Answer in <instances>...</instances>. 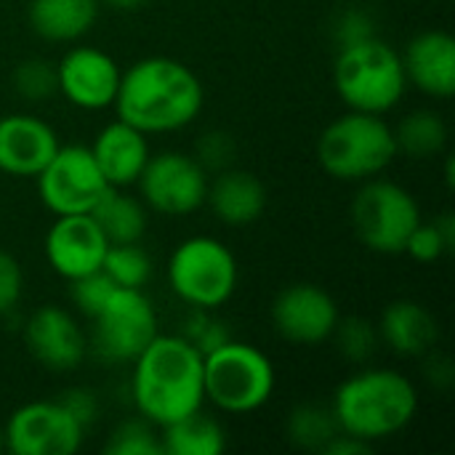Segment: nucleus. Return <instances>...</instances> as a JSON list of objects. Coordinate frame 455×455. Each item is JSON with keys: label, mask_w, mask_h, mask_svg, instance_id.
<instances>
[{"label": "nucleus", "mask_w": 455, "mask_h": 455, "mask_svg": "<svg viewBox=\"0 0 455 455\" xmlns=\"http://www.w3.org/2000/svg\"><path fill=\"white\" fill-rule=\"evenodd\" d=\"M56 131L32 115L0 117V171L8 176L35 179L59 149Z\"/></svg>", "instance_id": "nucleus-17"}, {"label": "nucleus", "mask_w": 455, "mask_h": 455, "mask_svg": "<svg viewBox=\"0 0 455 455\" xmlns=\"http://www.w3.org/2000/svg\"><path fill=\"white\" fill-rule=\"evenodd\" d=\"M59 403L88 429V424L96 419V411H99V403H96V397L91 395V389H69L64 397H59Z\"/></svg>", "instance_id": "nucleus-36"}, {"label": "nucleus", "mask_w": 455, "mask_h": 455, "mask_svg": "<svg viewBox=\"0 0 455 455\" xmlns=\"http://www.w3.org/2000/svg\"><path fill=\"white\" fill-rule=\"evenodd\" d=\"M272 323L277 333L293 344H323L333 336L339 307L328 291L312 283H296L277 293L272 304Z\"/></svg>", "instance_id": "nucleus-13"}, {"label": "nucleus", "mask_w": 455, "mask_h": 455, "mask_svg": "<svg viewBox=\"0 0 455 455\" xmlns=\"http://www.w3.org/2000/svg\"><path fill=\"white\" fill-rule=\"evenodd\" d=\"M203 83L181 61L149 56L120 75L115 112L141 133H171L187 128L203 109Z\"/></svg>", "instance_id": "nucleus-1"}, {"label": "nucleus", "mask_w": 455, "mask_h": 455, "mask_svg": "<svg viewBox=\"0 0 455 455\" xmlns=\"http://www.w3.org/2000/svg\"><path fill=\"white\" fill-rule=\"evenodd\" d=\"M237 259L216 237H189L168 259L171 291L195 309L227 304L237 288Z\"/></svg>", "instance_id": "nucleus-7"}, {"label": "nucleus", "mask_w": 455, "mask_h": 455, "mask_svg": "<svg viewBox=\"0 0 455 455\" xmlns=\"http://www.w3.org/2000/svg\"><path fill=\"white\" fill-rule=\"evenodd\" d=\"M397 157L395 131L384 115L349 109L317 139L320 168L339 181H368L381 176Z\"/></svg>", "instance_id": "nucleus-4"}, {"label": "nucleus", "mask_w": 455, "mask_h": 455, "mask_svg": "<svg viewBox=\"0 0 455 455\" xmlns=\"http://www.w3.org/2000/svg\"><path fill=\"white\" fill-rule=\"evenodd\" d=\"M104 453L109 455H163L160 437L155 435V424L147 419L123 421L107 440Z\"/></svg>", "instance_id": "nucleus-28"}, {"label": "nucleus", "mask_w": 455, "mask_h": 455, "mask_svg": "<svg viewBox=\"0 0 455 455\" xmlns=\"http://www.w3.org/2000/svg\"><path fill=\"white\" fill-rule=\"evenodd\" d=\"M13 88L27 101H45L59 93V75L56 64L45 59H24L13 69Z\"/></svg>", "instance_id": "nucleus-29"}, {"label": "nucleus", "mask_w": 455, "mask_h": 455, "mask_svg": "<svg viewBox=\"0 0 455 455\" xmlns=\"http://www.w3.org/2000/svg\"><path fill=\"white\" fill-rule=\"evenodd\" d=\"M453 251V243L443 235V229L437 227V221H419V227L411 232V237H408V243H405V251L403 253H408L411 259H416V261H421V264H432V261H437V259H443L445 253H451Z\"/></svg>", "instance_id": "nucleus-31"}, {"label": "nucleus", "mask_w": 455, "mask_h": 455, "mask_svg": "<svg viewBox=\"0 0 455 455\" xmlns=\"http://www.w3.org/2000/svg\"><path fill=\"white\" fill-rule=\"evenodd\" d=\"M24 344L29 355L53 373L72 371L85 357V336L77 320L64 307L53 304H45L29 315L24 325Z\"/></svg>", "instance_id": "nucleus-16"}, {"label": "nucleus", "mask_w": 455, "mask_h": 455, "mask_svg": "<svg viewBox=\"0 0 455 455\" xmlns=\"http://www.w3.org/2000/svg\"><path fill=\"white\" fill-rule=\"evenodd\" d=\"M21 288H24V275L16 256L0 248V317L16 309L21 299Z\"/></svg>", "instance_id": "nucleus-34"}, {"label": "nucleus", "mask_w": 455, "mask_h": 455, "mask_svg": "<svg viewBox=\"0 0 455 455\" xmlns=\"http://www.w3.org/2000/svg\"><path fill=\"white\" fill-rule=\"evenodd\" d=\"M160 448L163 455H219L227 448V437L216 419L195 411L163 427Z\"/></svg>", "instance_id": "nucleus-24"}, {"label": "nucleus", "mask_w": 455, "mask_h": 455, "mask_svg": "<svg viewBox=\"0 0 455 455\" xmlns=\"http://www.w3.org/2000/svg\"><path fill=\"white\" fill-rule=\"evenodd\" d=\"M133 403L155 427H168L205 403L203 352L181 336H155L133 360Z\"/></svg>", "instance_id": "nucleus-2"}, {"label": "nucleus", "mask_w": 455, "mask_h": 455, "mask_svg": "<svg viewBox=\"0 0 455 455\" xmlns=\"http://www.w3.org/2000/svg\"><path fill=\"white\" fill-rule=\"evenodd\" d=\"M392 131H395L397 155L403 152V155L416 157V160L435 157L448 144V125L432 109H416V112L405 115L400 120V125Z\"/></svg>", "instance_id": "nucleus-25"}, {"label": "nucleus", "mask_w": 455, "mask_h": 455, "mask_svg": "<svg viewBox=\"0 0 455 455\" xmlns=\"http://www.w3.org/2000/svg\"><path fill=\"white\" fill-rule=\"evenodd\" d=\"M421 221L416 197L387 179H368L352 200V227L357 240L373 253H403L411 232Z\"/></svg>", "instance_id": "nucleus-8"}, {"label": "nucleus", "mask_w": 455, "mask_h": 455, "mask_svg": "<svg viewBox=\"0 0 455 455\" xmlns=\"http://www.w3.org/2000/svg\"><path fill=\"white\" fill-rule=\"evenodd\" d=\"M379 341H384L400 357H424L435 352L440 328L435 315L411 299L392 301L379 320Z\"/></svg>", "instance_id": "nucleus-21"}, {"label": "nucleus", "mask_w": 455, "mask_h": 455, "mask_svg": "<svg viewBox=\"0 0 455 455\" xmlns=\"http://www.w3.org/2000/svg\"><path fill=\"white\" fill-rule=\"evenodd\" d=\"M101 269L120 288H144L152 277V261L139 243L109 245L101 261Z\"/></svg>", "instance_id": "nucleus-27"}, {"label": "nucleus", "mask_w": 455, "mask_h": 455, "mask_svg": "<svg viewBox=\"0 0 455 455\" xmlns=\"http://www.w3.org/2000/svg\"><path fill=\"white\" fill-rule=\"evenodd\" d=\"M5 451V440H3V429H0V453Z\"/></svg>", "instance_id": "nucleus-39"}, {"label": "nucleus", "mask_w": 455, "mask_h": 455, "mask_svg": "<svg viewBox=\"0 0 455 455\" xmlns=\"http://www.w3.org/2000/svg\"><path fill=\"white\" fill-rule=\"evenodd\" d=\"M339 429L379 443L400 435L419 413V392L413 381L397 371L368 368L349 376L333 395L331 405Z\"/></svg>", "instance_id": "nucleus-3"}, {"label": "nucleus", "mask_w": 455, "mask_h": 455, "mask_svg": "<svg viewBox=\"0 0 455 455\" xmlns=\"http://www.w3.org/2000/svg\"><path fill=\"white\" fill-rule=\"evenodd\" d=\"M101 3H107L109 8H115L120 13H131V11H139L147 5V0H101Z\"/></svg>", "instance_id": "nucleus-38"}, {"label": "nucleus", "mask_w": 455, "mask_h": 455, "mask_svg": "<svg viewBox=\"0 0 455 455\" xmlns=\"http://www.w3.org/2000/svg\"><path fill=\"white\" fill-rule=\"evenodd\" d=\"M205 203L227 227H248L267 211V189L256 173L227 168L208 181Z\"/></svg>", "instance_id": "nucleus-20"}, {"label": "nucleus", "mask_w": 455, "mask_h": 455, "mask_svg": "<svg viewBox=\"0 0 455 455\" xmlns=\"http://www.w3.org/2000/svg\"><path fill=\"white\" fill-rule=\"evenodd\" d=\"M43 205L56 216L91 213L99 197L109 189L99 171L91 147H59L48 165L35 176Z\"/></svg>", "instance_id": "nucleus-10"}, {"label": "nucleus", "mask_w": 455, "mask_h": 455, "mask_svg": "<svg viewBox=\"0 0 455 455\" xmlns=\"http://www.w3.org/2000/svg\"><path fill=\"white\" fill-rule=\"evenodd\" d=\"M339 421L333 416L331 408L317 405V403H307L293 408L291 419H288V437L293 445L304 448V451H315L323 453V448L339 435Z\"/></svg>", "instance_id": "nucleus-26"}, {"label": "nucleus", "mask_w": 455, "mask_h": 455, "mask_svg": "<svg viewBox=\"0 0 455 455\" xmlns=\"http://www.w3.org/2000/svg\"><path fill=\"white\" fill-rule=\"evenodd\" d=\"M195 160L205 168V171H227L229 163L235 160V141L221 133V131H211L197 141V155Z\"/></svg>", "instance_id": "nucleus-33"}, {"label": "nucleus", "mask_w": 455, "mask_h": 455, "mask_svg": "<svg viewBox=\"0 0 455 455\" xmlns=\"http://www.w3.org/2000/svg\"><path fill=\"white\" fill-rule=\"evenodd\" d=\"M91 219L101 229L109 245H123V243H139L147 229V211L144 205L123 192L120 187H109L99 203L91 211Z\"/></svg>", "instance_id": "nucleus-23"}, {"label": "nucleus", "mask_w": 455, "mask_h": 455, "mask_svg": "<svg viewBox=\"0 0 455 455\" xmlns=\"http://www.w3.org/2000/svg\"><path fill=\"white\" fill-rule=\"evenodd\" d=\"M91 155H93L99 171L104 173L107 184L125 189L139 181V176L149 160L147 133H141L139 128H133L117 117L115 123H109L99 131V136L93 139Z\"/></svg>", "instance_id": "nucleus-19"}, {"label": "nucleus", "mask_w": 455, "mask_h": 455, "mask_svg": "<svg viewBox=\"0 0 455 455\" xmlns=\"http://www.w3.org/2000/svg\"><path fill=\"white\" fill-rule=\"evenodd\" d=\"M109 243L91 219V213L56 216L45 235V259L64 280H77L101 269Z\"/></svg>", "instance_id": "nucleus-15"}, {"label": "nucleus", "mask_w": 455, "mask_h": 455, "mask_svg": "<svg viewBox=\"0 0 455 455\" xmlns=\"http://www.w3.org/2000/svg\"><path fill=\"white\" fill-rule=\"evenodd\" d=\"M341 355L352 363H365L373 352H376V344H379V331L363 320V317H349V320H341L336 323V331L333 336Z\"/></svg>", "instance_id": "nucleus-30"}, {"label": "nucleus", "mask_w": 455, "mask_h": 455, "mask_svg": "<svg viewBox=\"0 0 455 455\" xmlns=\"http://www.w3.org/2000/svg\"><path fill=\"white\" fill-rule=\"evenodd\" d=\"M85 427L59 403L37 400L16 408L3 429L13 455H72L80 451Z\"/></svg>", "instance_id": "nucleus-11"}, {"label": "nucleus", "mask_w": 455, "mask_h": 455, "mask_svg": "<svg viewBox=\"0 0 455 455\" xmlns=\"http://www.w3.org/2000/svg\"><path fill=\"white\" fill-rule=\"evenodd\" d=\"M400 59L408 85H416L432 99H451L455 93V40L451 32H419Z\"/></svg>", "instance_id": "nucleus-18"}, {"label": "nucleus", "mask_w": 455, "mask_h": 455, "mask_svg": "<svg viewBox=\"0 0 455 455\" xmlns=\"http://www.w3.org/2000/svg\"><path fill=\"white\" fill-rule=\"evenodd\" d=\"M136 184L149 208L165 216H187L205 205L208 171L192 155L160 152L149 155Z\"/></svg>", "instance_id": "nucleus-12"}, {"label": "nucleus", "mask_w": 455, "mask_h": 455, "mask_svg": "<svg viewBox=\"0 0 455 455\" xmlns=\"http://www.w3.org/2000/svg\"><path fill=\"white\" fill-rule=\"evenodd\" d=\"M59 93L80 109H107L115 104L123 69L117 61L93 45H77L56 64Z\"/></svg>", "instance_id": "nucleus-14"}, {"label": "nucleus", "mask_w": 455, "mask_h": 455, "mask_svg": "<svg viewBox=\"0 0 455 455\" xmlns=\"http://www.w3.org/2000/svg\"><path fill=\"white\" fill-rule=\"evenodd\" d=\"M203 389L224 413H253L275 392L272 360L253 344L224 339L203 352Z\"/></svg>", "instance_id": "nucleus-6"}, {"label": "nucleus", "mask_w": 455, "mask_h": 455, "mask_svg": "<svg viewBox=\"0 0 455 455\" xmlns=\"http://www.w3.org/2000/svg\"><path fill=\"white\" fill-rule=\"evenodd\" d=\"M333 85L349 109L387 115L403 101L408 80L400 53L373 35L355 45L339 48Z\"/></svg>", "instance_id": "nucleus-5"}, {"label": "nucleus", "mask_w": 455, "mask_h": 455, "mask_svg": "<svg viewBox=\"0 0 455 455\" xmlns=\"http://www.w3.org/2000/svg\"><path fill=\"white\" fill-rule=\"evenodd\" d=\"M373 453V445L365 443V440H357L347 432H339L325 448H323V455H368Z\"/></svg>", "instance_id": "nucleus-37"}, {"label": "nucleus", "mask_w": 455, "mask_h": 455, "mask_svg": "<svg viewBox=\"0 0 455 455\" xmlns=\"http://www.w3.org/2000/svg\"><path fill=\"white\" fill-rule=\"evenodd\" d=\"M93 347L104 363H133L157 336V315L141 288H115L91 317Z\"/></svg>", "instance_id": "nucleus-9"}, {"label": "nucleus", "mask_w": 455, "mask_h": 455, "mask_svg": "<svg viewBox=\"0 0 455 455\" xmlns=\"http://www.w3.org/2000/svg\"><path fill=\"white\" fill-rule=\"evenodd\" d=\"M333 35H336L339 48L355 45L360 40L373 37V19L368 13H363V11H357V8H347L333 24Z\"/></svg>", "instance_id": "nucleus-35"}, {"label": "nucleus", "mask_w": 455, "mask_h": 455, "mask_svg": "<svg viewBox=\"0 0 455 455\" xmlns=\"http://www.w3.org/2000/svg\"><path fill=\"white\" fill-rule=\"evenodd\" d=\"M27 16L37 37L48 43H72L93 27L99 0H32Z\"/></svg>", "instance_id": "nucleus-22"}, {"label": "nucleus", "mask_w": 455, "mask_h": 455, "mask_svg": "<svg viewBox=\"0 0 455 455\" xmlns=\"http://www.w3.org/2000/svg\"><path fill=\"white\" fill-rule=\"evenodd\" d=\"M69 283H72V301L77 304V309L85 317H93L107 304V299L112 296V291L117 288L104 269H96V272L83 275V277L69 280Z\"/></svg>", "instance_id": "nucleus-32"}]
</instances>
